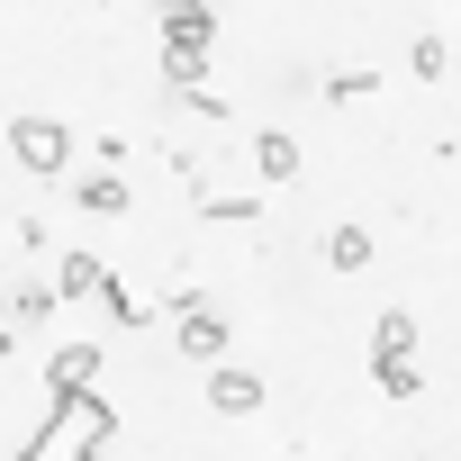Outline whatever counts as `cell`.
<instances>
[{
	"label": "cell",
	"instance_id": "obj_2",
	"mask_svg": "<svg viewBox=\"0 0 461 461\" xmlns=\"http://www.w3.org/2000/svg\"><path fill=\"white\" fill-rule=\"evenodd\" d=\"M10 154H19L28 172H64L73 127H64V118H10Z\"/></svg>",
	"mask_w": 461,
	"mask_h": 461
},
{
	"label": "cell",
	"instance_id": "obj_3",
	"mask_svg": "<svg viewBox=\"0 0 461 461\" xmlns=\"http://www.w3.org/2000/svg\"><path fill=\"white\" fill-rule=\"evenodd\" d=\"M208 407H217V416H254V407H263V380H254L245 362H217V371H208Z\"/></svg>",
	"mask_w": 461,
	"mask_h": 461
},
{
	"label": "cell",
	"instance_id": "obj_1",
	"mask_svg": "<svg viewBox=\"0 0 461 461\" xmlns=\"http://www.w3.org/2000/svg\"><path fill=\"white\" fill-rule=\"evenodd\" d=\"M109 434H118V407L91 398V389H73V398H46V425H37V443L19 461H100Z\"/></svg>",
	"mask_w": 461,
	"mask_h": 461
},
{
	"label": "cell",
	"instance_id": "obj_16",
	"mask_svg": "<svg viewBox=\"0 0 461 461\" xmlns=\"http://www.w3.org/2000/svg\"><path fill=\"white\" fill-rule=\"evenodd\" d=\"M163 10H217V0H163Z\"/></svg>",
	"mask_w": 461,
	"mask_h": 461
},
{
	"label": "cell",
	"instance_id": "obj_9",
	"mask_svg": "<svg viewBox=\"0 0 461 461\" xmlns=\"http://www.w3.org/2000/svg\"><path fill=\"white\" fill-rule=\"evenodd\" d=\"M82 208H91V217H127V181H118V172H91V181H82Z\"/></svg>",
	"mask_w": 461,
	"mask_h": 461
},
{
	"label": "cell",
	"instance_id": "obj_4",
	"mask_svg": "<svg viewBox=\"0 0 461 461\" xmlns=\"http://www.w3.org/2000/svg\"><path fill=\"white\" fill-rule=\"evenodd\" d=\"M91 380H100V344H64L55 371H46V398H73V389H91Z\"/></svg>",
	"mask_w": 461,
	"mask_h": 461
},
{
	"label": "cell",
	"instance_id": "obj_15",
	"mask_svg": "<svg viewBox=\"0 0 461 461\" xmlns=\"http://www.w3.org/2000/svg\"><path fill=\"white\" fill-rule=\"evenodd\" d=\"M362 91H380V73H335L326 82V100H362Z\"/></svg>",
	"mask_w": 461,
	"mask_h": 461
},
{
	"label": "cell",
	"instance_id": "obj_14",
	"mask_svg": "<svg viewBox=\"0 0 461 461\" xmlns=\"http://www.w3.org/2000/svg\"><path fill=\"white\" fill-rule=\"evenodd\" d=\"M100 308H109V317H118V326H145V317H154V308H145V299H127V290H118V281H109V290H100Z\"/></svg>",
	"mask_w": 461,
	"mask_h": 461
},
{
	"label": "cell",
	"instance_id": "obj_12",
	"mask_svg": "<svg viewBox=\"0 0 461 461\" xmlns=\"http://www.w3.org/2000/svg\"><path fill=\"white\" fill-rule=\"evenodd\" d=\"M407 64H416V82H434V73L452 64V46H443V37H416V55H407Z\"/></svg>",
	"mask_w": 461,
	"mask_h": 461
},
{
	"label": "cell",
	"instance_id": "obj_7",
	"mask_svg": "<svg viewBox=\"0 0 461 461\" xmlns=\"http://www.w3.org/2000/svg\"><path fill=\"white\" fill-rule=\"evenodd\" d=\"M245 154L263 163V181H299V136H281V127H263V136H254Z\"/></svg>",
	"mask_w": 461,
	"mask_h": 461
},
{
	"label": "cell",
	"instance_id": "obj_11",
	"mask_svg": "<svg viewBox=\"0 0 461 461\" xmlns=\"http://www.w3.org/2000/svg\"><path fill=\"white\" fill-rule=\"evenodd\" d=\"M371 389L380 398H416V362H371Z\"/></svg>",
	"mask_w": 461,
	"mask_h": 461
},
{
	"label": "cell",
	"instance_id": "obj_13",
	"mask_svg": "<svg viewBox=\"0 0 461 461\" xmlns=\"http://www.w3.org/2000/svg\"><path fill=\"white\" fill-rule=\"evenodd\" d=\"M55 299H64V290H19V299H10V317H19V326H37V317H55Z\"/></svg>",
	"mask_w": 461,
	"mask_h": 461
},
{
	"label": "cell",
	"instance_id": "obj_10",
	"mask_svg": "<svg viewBox=\"0 0 461 461\" xmlns=\"http://www.w3.org/2000/svg\"><path fill=\"white\" fill-rule=\"evenodd\" d=\"M55 281H64V299H82V290H109V272H100L91 254H64V263H55Z\"/></svg>",
	"mask_w": 461,
	"mask_h": 461
},
{
	"label": "cell",
	"instance_id": "obj_5",
	"mask_svg": "<svg viewBox=\"0 0 461 461\" xmlns=\"http://www.w3.org/2000/svg\"><path fill=\"white\" fill-rule=\"evenodd\" d=\"M172 326H181V353H190V362H217V353H226V317H208V308H181Z\"/></svg>",
	"mask_w": 461,
	"mask_h": 461
},
{
	"label": "cell",
	"instance_id": "obj_8",
	"mask_svg": "<svg viewBox=\"0 0 461 461\" xmlns=\"http://www.w3.org/2000/svg\"><path fill=\"white\" fill-rule=\"evenodd\" d=\"M371 362H416V317H407V308H389V317L371 326Z\"/></svg>",
	"mask_w": 461,
	"mask_h": 461
},
{
	"label": "cell",
	"instance_id": "obj_6",
	"mask_svg": "<svg viewBox=\"0 0 461 461\" xmlns=\"http://www.w3.org/2000/svg\"><path fill=\"white\" fill-rule=\"evenodd\" d=\"M326 263H335V272H362V263H371V226H362V217H335V226H326Z\"/></svg>",
	"mask_w": 461,
	"mask_h": 461
}]
</instances>
